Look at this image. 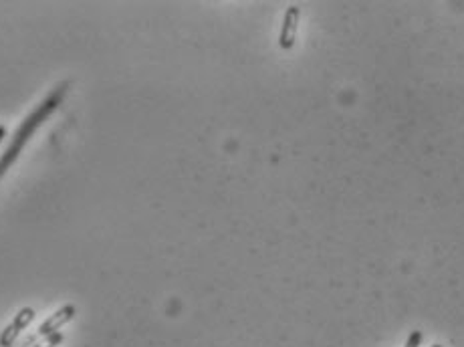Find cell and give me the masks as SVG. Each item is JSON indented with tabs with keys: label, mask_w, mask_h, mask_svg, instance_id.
<instances>
[{
	"label": "cell",
	"mask_w": 464,
	"mask_h": 347,
	"mask_svg": "<svg viewBox=\"0 0 464 347\" xmlns=\"http://www.w3.org/2000/svg\"><path fill=\"white\" fill-rule=\"evenodd\" d=\"M69 85H71V81H63V83L55 85V89L47 95V100L43 101V103H38L37 107H35V112L31 113L25 122L21 124V127L16 129V134H14L11 146L6 148V151H4L2 158H0V178L9 172V168H11L14 161H16V158L21 156V151H23V148H25V144L33 137V134H35L38 127L49 119L53 113L61 107L65 95L69 93Z\"/></svg>",
	"instance_id": "1"
},
{
	"label": "cell",
	"mask_w": 464,
	"mask_h": 347,
	"mask_svg": "<svg viewBox=\"0 0 464 347\" xmlns=\"http://www.w3.org/2000/svg\"><path fill=\"white\" fill-rule=\"evenodd\" d=\"M77 307L75 305H63L61 309H57L53 315H50L49 319L45 323H41V327H38L35 333L31 335L28 339H26L25 347H33L37 343L38 339H43V337H49V335L57 333L61 327H63L65 323H69L73 317H75Z\"/></svg>",
	"instance_id": "2"
},
{
	"label": "cell",
	"mask_w": 464,
	"mask_h": 347,
	"mask_svg": "<svg viewBox=\"0 0 464 347\" xmlns=\"http://www.w3.org/2000/svg\"><path fill=\"white\" fill-rule=\"evenodd\" d=\"M35 319V309L33 307H23V309L16 313V317L13 319V323L2 331L0 335V347H11L16 341V337L25 331L26 327L31 325V321Z\"/></svg>",
	"instance_id": "3"
},
{
	"label": "cell",
	"mask_w": 464,
	"mask_h": 347,
	"mask_svg": "<svg viewBox=\"0 0 464 347\" xmlns=\"http://www.w3.org/2000/svg\"><path fill=\"white\" fill-rule=\"evenodd\" d=\"M299 16L301 11L299 6H288L283 26H281V35H279V45L283 50H291L295 47V38H297V28H299Z\"/></svg>",
	"instance_id": "4"
},
{
	"label": "cell",
	"mask_w": 464,
	"mask_h": 347,
	"mask_svg": "<svg viewBox=\"0 0 464 347\" xmlns=\"http://www.w3.org/2000/svg\"><path fill=\"white\" fill-rule=\"evenodd\" d=\"M61 341H63V335L57 331V333L45 337V341H43V343H38V346H33V347H55V346H59Z\"/></svg>",
	"instance_id": "5"
},
{
	"label": "cell",
	"mask_w": 464,
	"mask_h": 347,
	"mask_svg": "<svg viewBox=\"0 0 464 347\" xmlns=\"http://www.w3.org/2000/svg\"><path fill=\"white\" fill-rule=\"evenodd\" d=\"M422 337H424V335H422V331H420V329H416V331H412V333H410V337H408V341H406V346L404 347H420L422 346Z\"/></svg>",
	"instance_id": "6"
},
{
	"label": "cell",
	"mask_w": 464,
	"mask_h": 347,
	"mask_svg": "<svg viewBox=\"0 0 464 347\" xmlns=\"http://www.w3.org/2000/svg\"><path fill=\"white\" fill-rule=\"evenodd\" d=\"M4 136H6V127H4V125H0V139H2Z\"/></svg>",
	"instance_id": "7"
},
{
	"label": "cell",
	"mask_w": 464,
	"mask_h": 347,
	"mask_svg": "<svg viewBox=\"0 0 464 347\" xmlns=\"http://www.w3.org/2000/svg\"><path fill=\"white\" fill-rule=\"evenodd\" d=\"M432 347H442V346H440V343H434V346H432Z\"/></svg>",
	"instance_id": "8"
}]
</instances>
